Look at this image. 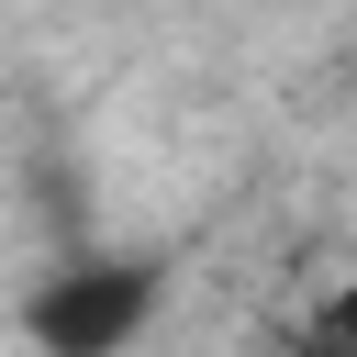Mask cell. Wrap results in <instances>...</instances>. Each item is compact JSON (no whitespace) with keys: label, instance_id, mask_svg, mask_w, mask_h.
Here are the masks:
<instances>
[{"label":"cell","instance_id":"1","mask_svg":"<svg viewBox=\"0 0 357 357\" xmlns=\"http://www.w3.org/2000/svg\"><path fill=\"white\" fill-rule=\"evenodd\" d=\"M145 312H156V268L145 257H78L22 301V335L56 346V357H112L123 335H145Z\"/></svg>","mask_w":357,"mask_h":357},{"label":"cell","instance_id":"2","mask_svg":"<svg viewBox=\"0 0 357 357\" xmlns=\"http://www.w3.org/2000/svg\"><path fill=\"white\" fill-rule=\"evenodd\" d=\"M312 346H357V279H346V290L312 312Z\"/></svg>","mask_w":357,"mask_h":357}]
</instances>
